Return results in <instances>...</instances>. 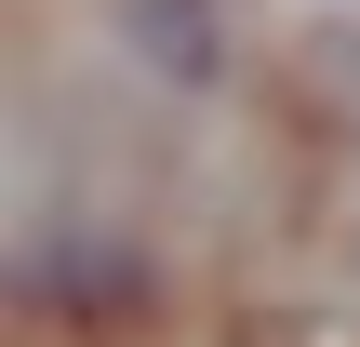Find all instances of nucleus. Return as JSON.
I'll return each mask as SVG.
<instances>
[{
	"label": "nucleus",
	"instance_id": "1",
	"mask_svg": "<svg viewBox=\"0 0 360 347\" xmlns=\"http://www.w3.org/2000/svg\"><path fill=\"white\" fill-rule=\"evenodd\" d=\"M147 294H160V267H147V241L107 227V214L13 241V308H40V321H134Z\"/></svg>",
	"mask_w": 360,
	"mask_h": 347
},
{
	"label": "nucleus",
	"instance_id": "2",
	"mask_svg": "<svg viewBox=\"0 0 360 347\" xmlns=\"http://www.w3.org/2000/svg\"><path fill=\"white\" fill-rule=\"evenodd\" d=\"M120 27V53L147 67V80H174V94H214L240 53H227V0H120L107 13Z\"/></svg>",
	"mask_w": 360,
	"mask_h": 347
},
{
	"label": "nucleus",
	"instance_id": "3",
	"mask_svg": "<svg viewBox=\"0 0 360 347\" xmlns=\"http://www.w3.org/2000/svg\"><path fill=\"white\" fill-rule=\"evenodd\" d=\"M347 254H360V214H347Z\"/></svg>",
	"mask_w": 360,
	"mask_h": 347
}]
</instances>
